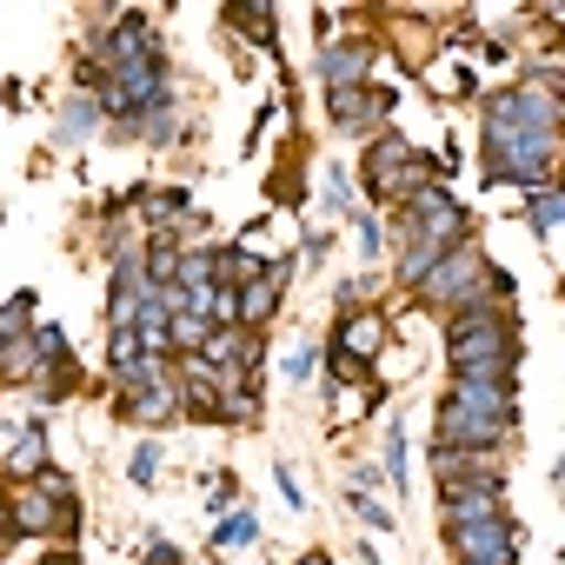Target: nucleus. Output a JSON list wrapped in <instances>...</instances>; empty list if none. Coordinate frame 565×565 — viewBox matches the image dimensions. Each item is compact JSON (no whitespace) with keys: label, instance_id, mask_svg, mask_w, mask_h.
<instances>
[{"label":"nucleus","instance_id":"obj_1","mask_svg":"<svg viewBox=\"0 0 565 565\" xmlns=\"http://www.w3.org/2000/svg\"><path fill=\"white\" fill-rule=\"evenodd\" d=\"M433 307H446V313H459V307H479L486 294H505V279L486 266V253L472 246V239H459V246H446L439 259H433V273H426V287H419Z\"/></svg>","mask_w":565,"mask_h":565},{"label":"nucleus","instance_id":"obj_2","mask_svg":"<svg viewBox=\"0 0 565 565\" xmlns=\"http://www.w3.org/2000/svg\"><path fill=\"white\" fill-rule=\"evenodd\" d=\"M552 134H519L505 127L492 107H486V160H492V180H519V186H545L552 180Z\"/></svg>","mask_w":565,"mask_h":565},{"label":"nucleus","instance_id":"obj_3","mask_svg":"<svg viewBox=\"0 0 565 565\" xmlns=\"http://www.w3.org/2000/svg\"><path fill=\"white\" fill-rule=\"evenodd\" d=\"M366 180H373V193H380V200H406V193L433 186V167H426L406 140H380V147H373V160H366Z\"/></svg>","mask_w":565,"mask_h":565},{"label":"nucleus","instance_id":"obj_4","mask_svg":"<svg viewBox=\"0 0 565 565\" xmlns=\"http://www.w3.org/2000/svg\"><path fill=\"white\" fill-rule=\"evenodd\" d=\"M452 552H459V565H519V525L512 519L452 525Z\"/></svg>","mask_w":565,"mask_h":565},{"label":"nucleus","instance_id":"obj_5","mask_svg":"<svg viewBox=\"0 0 565 565\" xmlns=\"http://www.w3.org/2000/svg\"><path fill=\"white\" fill-rule=\"evenodd\" d=\"M294 279V259H266L259 266V279H246V287H233V320L239 327H259V320H273V307H279V287Z\"/></svg>","mask_w":565,"mask_h":565},{"label":"nucleus","instance_id":"obj_6","mask_svg":"<svg viewBox=\"0 0 565 565\" xmlns=\"http://www.w3.org/2000/svg\"><path fill=\"white\" fill-rule=\"evenodd\" d=\"M67 512H74V505H54L41 486H21V492L8 499V519H14V532H54V525H67Z\"/></svg>","mask_w":565,"mask_h":565},{"label":"nucleus","instance_id":"obj_7","mask_svg":"<svg viewBox=\"0 0 565 565\" xmlns=\"http://www.w3.org/2000/svg\"><path fill=\"white\" fill-rule=\"evenodd\" d=\"M386 347V320L380 313H353L347 327H340V373H353L360 360H373Z\"/></svg>","mask_w":565,"mask_h":565},{"label":"nucleus","instance_id":"obj_8","mask_svg":"<svg viewBox=\"0 0 565 565\" xmlns=\"http://www.w3.org/2000/svg\"><path fill=\"white\" fill-rule=\"evenodd\" d=\"M366 67H373V47L366 41H340V47H327L320 54V74H327V87L340 94V87H360L366 81Z\"/></svg>","mask_w":565,"mask_h":565},{"label":"nucleus","instance_id":"obj_9","mask_svg":"<svg viewBox=\"0 0 565 565\" xmlns=\"http://www.w3.org/2000/svg\"><path fill=\"white\" fill-rule=\"evenodd\" d=\"M446 519H452V525L505 519V512H499V486H446Z\"/></svg>","mask_w":565,"mask_h":565},{"label":"nucleus","instance_id":"obj_10","mask_svg":"<svg viewBox=\"0 0 565 565\" xmlns=\"http://www.w3.org/2000/svg\"><path fill=\"white\" fill-rule=\"evenodd\" d=\"M386 94H366V87H340L333 94V127H373V120H386Z\"/></svg>","mask_w":565,"mask_h":565},{"label":"nucleus","instance_id":"obj_11","mask_svg":"<svg viewBox=\"0 0 565 565\" xmlns=\"http://www.w3.org/2000/svg\"><path fill=\"white\" fill-rule=\"evenodd\" d=\"M41 466H47V433H41V426H28V433L14 439V452H8V472H14V479H28V472H41Z\"/></svg>","mask_w":565,"mask_h":565},{"label":"nucleus","instance_id":"obj_12","mask_svg":"<svg viewBox=\"0 0 565 565\" xmlns=\"http://www.w3.org/2000/svg\"><path fill=\"white\" fill-rule=\"evenodd\" d=\"M173 406H180V393H173L167 380H153V386H140V393H134V413H140V419H167Z\"/></svg>","mask_w":565,"mask_h":565},{"label":"nucleus","instance_id":"obj_13","mask_svg":"<svg viewBox=\"0 0 565 565\" xmlns=\"http://www.w3.org/2000/svg\"><path fill=\"white\" fill-rule=\"evenodd\" d=\"M100 127V107L94 100H67V114H61V140H87Z\"/></svg>","mask_w":565,"mask_h":565},{"label":"nucleus","instance_id":"obj_14","mask_svg":"<svg viewBox=\"0 0 565 565\" xmlns=\"http://www.w3.org/2000/svg\"><path fill=\"white\" fill-rule=\"evenodd\" d=\"M558 213H565V200H558L552 186H539V200H532V233H539V239H552V226H558Z\"/></svg>","mask_w":565,"mask_h":565},{"label":"nucleus","instance_id":"obj_15","mask_svg":"<svg viewBox=\"0 0 565 565\" xmlns=\"http://www.w3.org/2000/svg\"><path fill=\"white\" fill-rule=\"evenodd\" d=\"M213 539H220V545H253V539H259V512H253V505H246V512H233Z\"/></svg>","mask_w":565,"mask_h":565},{"label":"nucleus","instance_id":"obj_16","mask_svg":"<svg viewBox=\"0 0 565 565\" xmlns=\"http://www.w3.org/2000/svg\"><path fill=\"white\" fill-rule=\"evenodd\" d=\"M279 366H287V380H294V386H307L320 360H313V347H287V360H279Z\"/></svg>","mask_w":565,"mask_h":565},{"label":"nucleus","instance_id":"obj_17","mask_svg":"<svg viewBox=\"0 0 565 565\" xmlns=\"http://www.w3.org/2000/svg\"><path fill=\"white\" fill-rule=\"evenodd\" d=\"M153 472H160V446H140V452L127 459V479H134V486H153Z\"/></svg>","mask_w":565,"mask_h":565},{"label":"nucleus","instance_id":"obj_18","mask_svg":"<svg viewBox=\"0 0 565 565\" xmlns=\"http://www.w3.org/2000/svg\"><path fill=\"white\" fill-rule=\"evenodd\" d=\"M347 505H353V512H360V519H366V525H380V532H386V525H393V512H386V505H380V499H366V492H347Z\"/></svg>","mask_w":565,"mask_h":565},{"label":"nucleus","instance_id":"obj_19","mask_svg":"<svg viewBox=\"0 0 565 565\" xmlns=\"http://www.w3.org/2000/svg\"><path fill=\"white\" fill-rule=\"evenodd\" d=\"M386 472H393V486H406V439L399 433H386Z\"/></svg>","mask_w":565,"mask_h":565},{"label":"nucleus","instance_id":"obj_20","mask_svg":"<svg viewBox=\"0 0 565 565\" xmlns=\"http://www.w3.org/2000/svg\"><path fill=\"white\" fill-rule=\"evenodd\" d=\"M233 28H253V34H273V14H266V8H233Z\"/></svg>","mask_w":565,"mask_h":565},{"label":"nucleus","instance_id":"obj_21","mask_svg":"<svg viewBox=\"0 0 565 565\" xmlns=\"http://www.w3.org/2000/svg\"><path fill=\"white\" fill-rule=\"evenodd\" d=\"M180 213H186V193H160V200H153V220H160V226H173Z\"/></svg>","mask_w":565,"mask_h":565},{"label":"nucleus","instance_id":"obj_22","mask_svg":"<svg viewBox=\"0 0 565 565\" xmlns=\"http://www.w3.org/2000/svg\"><path fill=\"white\" fill-rule=\"evenodd\" d=\"M273 479H279V492H287V505H307V492H300V479H294V472H287V466H279V472H273Z\"/></svg>","mask_w":565,"mask_h":565},{"label":"nucleus","instance_id":"obj_23","mask_svg":"<svg viewBox=\"0 0 565 565\" xmlns=\"http://www.w3.org/2000/svg\"><path fill=\"white\" fill-rule=\"evenodd\" d=\"M300 565H333V558H320V552H313V558H300Z\"/></svg>","mask_w":565,"mask_h":565}]
</instances>
